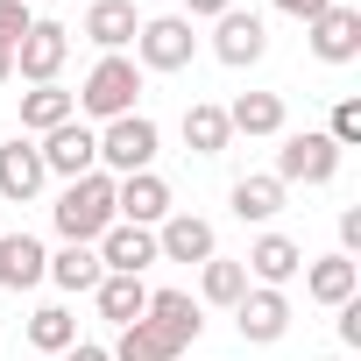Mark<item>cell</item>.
I'll list each match as a JSON object with an SVG mask.
<instances>
[{"mask_svg":"<svg viewBox=\"0 0 361 361\" xmlns=\"http://www.w3.org/2000/svg\"><path fill=\"white\" fill-rule=\"evenodd\" d=\"M106 227H114V177H106V170L71 177V185H64V199H57V234L92 248Z\"/></svg>","mask_w":361,"mask_h":361,"instance_id":"cell-1","label":"cell"},{"mask_svg":"<svg viewBox=\"0 0 361 361\" xmlns=\"http://www.w3.org/2000/svg\"><path fill=\"white\" fill-rule=\"evenodd\" d=\"M135 92H142V64H135V57H99L71 99H78V114H92V121H121V114H135Z\"/></svg>","mask_w":361,"mask_h":361,"instance_id":"cell-2","label":"cell"},{"mask_svg":"<svg viewBox=\"0 0 361 361\" xmlns=\"http://www.w3.org/2000/svg\"><path fill=\"white\" fill-rule=\"evenodd\" d=\"M333 170H340V149L319 135V128H305V135H283V149H276V185L290 192V185H333Z\"/></svg>","mask_w":361,"mask_h":361,"instance_id":"cell-3","label":"cell"},{"mask_svg":"<svg viewBox=\"0 0 361 361\" xmlns=\"http://www.w3.org/2000/svg\"><path fill=\"white\" fill-rule=\"evenodd\" d=\"M99 163L121 170V177L149 170V163H156V121H149V114H121V121H106V128H99Z\"/></svg>","mask_w":361,"mask_h":361,"instance_id":"cell-4","label":"cell"},{"mask_svg":"<svg viewBox=\"0 0 361 361\" xmlns=\"http://www.w3.org/2000/svg\"><path fill=\"white\" fill-rule=\"evenodd\" d=\"M192 50H199V36H192L185 15H156V22L135 29V57H142V71H185Z\"/></svg>","mask_w":361,"mask_h":361,"instance_id":"cell-5","label":"cell"},{"mask_svg":"<svg viewBox=\"0 0 361 361\" xmlns=\"http://www.w3.org/2000/svg\"><path fill=\"white\" fill-rule=\"evenodd\" d=\"M64 57H71V29H64V22H29V36L15 43V71H22L29 85H57Z\"/></svg>","mask_w":361,"mask_h":361,"instance_id":"cell-6","label":"cell"},{"mask_svg":"<svg viewBox=\"0 0 361 361\" xmlns=\"http://www.w3.org/2000/svg\"><path fill=\"white\" fill-rule=\"evenodd\" d=\"M114 220H128V227H163V220H170V185H163L156 170L114 177Z\"/></svg>","mask_w":361,"mask_h":361,"instance_id":"cell-7","label":"cell"},{"mask_svg":"<svg viewBox=\"0 0 361 361\" xmlns=\"http://www.w3.org/2000/svg\"><path fill=\"white\" fill-rule=\"evenodd\" d=\"M36 149H43V170H50V177H85V170H99V135H92L85 121L50 128Z\"/></svg>","mask_w":361,"mask_h":361,"instance_id":"cell-8","label":"cell"},{"mask_svg":"<svg viewBox=\"0 0 361 361\" xmlns=\"http://www.w3.org/2000/svg\"><path fill=\"white\" fill-rule=\"evenodd\" d=\"M92 248H99V269H106V276H142V269L156 262V227H128V220H114Z\"/></svg>","mask_w":361,"mask_h":361,"instance_id":"cell-9","label":"cell"},{"mask_svg":"<svg viewBox=\"0 0 361 361\" xmlns=\"http://www.w3.org/2000/svg\"><path fill=\"white\" fill-rule=\"evenodd\" d=\"M234 326H241V340L269 347V340H283V333H290V298H283V290H269V283H255V290H241Z\"/></svg>","mask_w":361,"mask_h":361,"instance_id":"cell-10","label":"cell"},{"mask_svg":"<svg viewBox=\"0 0 361 361\" xmlns=\"http://www.w3.org/2000/svg\"><path fill=\"white\" fill-rule=\"evenodd\" d=\"M262 50H269V29H262V15H241V8H227V15L213 22V57H220V64L248 71Z\"/></svg>","mask_w":361,"mask_h":361,"instance_id":"cell-11","label":"cell"},{"mask_svg":"<svg viewBox=\"0 0 361 361\" xmlns=\"http://www.w3.org/2000/svg\"><path fill=\"white\" fill-rule=\"evenodd\" d=\"M43 149L29 142V135H15L8 149H0V199H15V206H29L36 192H43Z\"/></svg>","mask_w":361,"mask_h":361,"instance_id":"cell-12","label":"cell"},{"mask_svg":"<svg viewBox=\"0 0 361 361\" xmlns=\"http://www.w3.org/2000/svg\"><path fill=\"white\" fill-rule=\"evenodd\" d=\"M156 262H213V227L199 213H170L156 227Z\"/></svg>","mask_w":361,"mask_h":361,"instance_id":"cell-13","label":"cell"},{"mask_svg":"<svg viewBox=\"0 0 361 361\" xmlns=\"http://www.w3.org/2000/svg\"><path fill=\"white\" fill-rule=\"evenodd\" d=\"M312 57L319 64H354L361 57V15L354 8H326L312 22Z\"/></svg>","mask_w":361,"mask_h":361,"instance_id":"cell-14","label":"cell"},{"mask_svg":"<svg viewBox=\"0 0 361 361\" xmlns=\"http://www.w3.org/2000/svg\"><path fill=\"white\" fill-rule=\"evenodd\" d=\"M142 319H149L177 354H185V347L199 340V326H206V319H199V305H192L185 290H149V312H142Z\"/></svg>","mask_w":361,"mask_h":361,"instance_id":"cell-15","label":"cell"},{"mask_svg":"<svg viewBox=\"0 0 361 361\" xmlns=\"http://www.w3.org/2000/svg\"><path fill=\"white\" fill-rule=\"evenodd\" d=\"M241 269H248L255 283H269V290H283V283H290V276L305 269V248H298L290 234H262V241L248 248V262H241Z\"/></svg>","mask_w":361,"mask_h":361,"instance_id":"cell-16","label":"cell"},{"mask_svg":"<svg viewBox=\"0 0 361 361\" xmlns=\"http://www.w3.org/2000/svg\"><path fill=\"white\" fill-rule=\"evenodd\" d=\"M135 29H142V22H135V0H92L78 36H85V43H99L106 57H121V43H135Z\"/></svg>","mask_w":361,"mask_h":361,"instance_id":"cell-17","label":"cell"},{"mask_svg":"<svg viewBox=\"0 0 361 361\" xmlns=\"http://www.w3.org/2000/svg\"><path fill=\"white\" fill-rule=\"evenodd\" d=\"M305 290H312L319 305H333V312H340V305L361 290V269H354V255H319V262L305 269Z\"/></svg>","mask_w":361,"mask_h":361,"instance_id":"cell-18","label":"cell"},{"mask_svg":"<svg viewBox=\"0 0 361 361\" xmlns=\"http://www.w3.org/2000/svg\"><path fill=\"white\" fill-rule=\"evenodd\" d=\"M64 121H78V99H71L64 85L22 92V128H29V135H50V128H64Z\"/></svg>","mask_w":361,"mask_h":361,"instance_id":"cell-19","label":"cell"},{"mask_svg":"<svg viewBox=\"0 0 361 361\" xmlns=\"http://www.w3.org/2000/svg\"><path fill=\"white\" fill-rule=\"evenodd\" d=\"M57 290H92L106 269H99V248H85V241H64L57 255H50V269H43Z\"/></svg>","mask_w":361,"mask_h":361,"instance_id":"cell-20","label":"cell"},{"mask_svg":"<svg viewBox=\"0 0 361 361\" xmlns=\"http://www.w3.org/2000/svg\"><path fill=\"white\" fill-rule=\"evenodd\" d=\"M92 298H99V312H106L114 326H135V319L149 312V283H142V276H99Z\"/></svg>","mask_w":361,"mask_h":361,"instance_id":"cell-21","label":"cell"},{"mask_svg":"<svg viewBox=\"0 0 361 361\" xmlns=\"http://www.w3.org/2000/svg\"><path fill=\"white\" fill-rule=\"evenodd\" d=\"M227 128L234 135H283V99L276 92H241L227 106Z\"/></svg>","mask_w":361,"mask_h":361,"instance_id":"cell-22","label":"cell"},{"mask_svg":"<svg viewBox=\"0 0 361 361\" xmlns=\"http://www.w3.org/2000/svg\"><path fill=\"white\" fill-rule=\"evenodd\" d=\"M185 142H192L199 156H220V149L234 142V128H227V106H206V99H192V106H185Z\"/></svg>","mask_w":361,"mask_h":361,"instance_id":"cell-23","label":"cell"},{"mask_svg":"<svg viewBox=\"0 0 361 361\" xmlns=\"http://www.w3.org/2000/svg\"><path fill=\"white\" fill-rule=\"evenodd\" d=\"M29 347H36V354H64V347H78V319H71L64 305H36V312H29Z\"/></svg>","mask_w":361,"mask_h":361,"instance_id":"cell-24","label":"cell"},{"mask_svg":"<svg viewBox=\"0 0 361 361\" xmlns=\"http://www.w3.org/2000/svg\"><path fill=\"white\" fill-rule=\"evenodd\" d=\"M234 213L241 220H276L283 213V185L262 170V177H234Z\"/></svg>","mask_w":361,"mask_h":361,"instance_id":"cell-25","label":"cell"},{"mask_svg":"<svg viewBox=\"0 0 361 361\" xmlns=\"http://www.w3.org/2000/svg\"><path fill=\"white\" fill-rule=\"evenodd\" d=\"M106 354H114V361H177V347H170V340H163V333H156L149 319L121 326V340H114Z\"/></svg>","mask_w":361,"mask_h":361,"instance_id":"cell-26","label":"cell"},{"mask_svg":"<svg viewBox=\"0 0 361 361\" xmlns=\"http://www.w3.org/2000/svg\"><path fill=\"white\" fill-rule=\"evenodd\" d=\"M199 269H206V276H199L206 305H241V290H248V269H241V262H220V255H213V262H199Z\"/></svg>","mask_w":361,"mask_h":361,"instance_id":"cell-27","label":"cell"},{"mask_svg":"<svg viewBox=\"0 0 361 361\" xmlns=\"http://www.w3.org/2000/svg\"><path fill=\"white\" fill-rule=\"evenodd\" d=\"M326 142H333V149H354V142H361V99H340V106H333Z\"/></svg>","mask_w":361,"mask_h":361,"instance_id":"cell-28","label":"cell"},{"mask_svg":"<svg viewBox=\"0 0 361 361\" xmlns=\"http://www.w3.org/2000/svg\"><path fill=\"white\" fill-rule=\"evenodd\" d=\"M29 36V8H22V0H0V50H15Z\"/></svg>","mask_w":361,"mask_h":361,"instance_id":"cell-29","label":"cell"},{"mask_svg":"<svg viewBox=\"0 0 361 361\" xmlns=\"http://www.w3.org/2000/svg\"><path fill=\"white\" fill-rule=\"evenodd\" d=\"M354 248H361V206L340 213V255H354Z\"/></svg>","mask_w":361,"mask_h":361,"instance_id":"cell-30","label":"cell"},{"mask_svg":"<svg viewBox=\"0 0 361 361\" xmlns=\"http://www.w3.org/2000/svg\"><path fill=\"white\" fill-rule=\"evenodd\" d=\"M340 340H347V347H361V298H347V305H340Z\"/></svg>","mask_w":361,"mask_h":361,"instance_id":"cell-31","label":"cell"},{"mask_svg":"<svg viewBox=\"0 0 361 361\" xmlns=\"http://www.w3.org/2000/svg\"><path fill=\"white\" fill-rule=\"evenodd\" d=\"M276 8H283V15H298V22H319L333 0H276Z\"/></svg>","mask_w":361,"mask_h":361,"instance_id":"cell-32","label":"cell"},{"mask_svg":"<svg viewBox=\"0 0 361 361\" xmlns=\"http://www.w3.org/2000/svg\"><path fill=\"white\" fill-rule=\"evenodd\" d=\"M0 290H15V234H0Z\"/></svg>","mask_w":361,"mask_h":361,"instance_id":"cell-33","label":"cell"},{"mask_svg":"<svg viewBox=\"0 0 361 361\" xmlns=\"http://www.w3.org/2000/svg\"><path fill=\"white\" fill-rule=\"evenodd\" d=\"M185 8H192V15H206V22H220V15L234 8V0H185ZM192 15H185V22H192Z\"/></svg>","mask_w":361,"mask_h":361,"instance_id":"cell-34","label":"cell"},{"mask_svg":"<svg viewBox=\"0 0 361 361\" xmlns=\"http://www.w3.org/2000/svg\"><path fill=\"white\" fill-rule=\"evenodd\" d=\"M64 361H114V354H106V347H85V340H78V347H64Z\"/></svg>","mask_w":361,"mask_h":361,"instance_id":"cell-35","label":"cell"},{"mask_svg":"<svg viewBox=\"0 0 361 361\" xmlns=\"http://www.w3.org/2000/svg\"><path fill=\"white\" fill-rule=\"evenodd\" d=\"M15 78V50H0V85H8Z\"/></svg>","mask_w":361,"mask_h":361,"instance_id":"cell-36","label":"cell"},{"mask_svg":"<svg viewBox=\"0 0 361 361\" xmlns=\"http://www.w3.org/2000/svg\"><path fill=\"white\" fill-rule=\"evenodd\" d=\"M319 361H340V354H319Z\"/></svg>","mask_w":361,"mask_h":361,"instance_id":"cell-37","label":"cell"},{"mask_svg":"<svg viewBox=\"0 0 361 361\" xmlns=\"http://www.w3.org/2000/svg\"><path fill=\"white\" fill-rule=\"evenodd\" d=\"M22 8H29V0H22Z\"/></svg>","mask_w":361,"mask_h":361,"instance_id":"cell-38","label":"cell"},{"mask_svg":"<svg viewBox=\"0 0 361 361\" xmlns=\"http://www.w3.org/2000/svg\"><path fill=\"white\" fill-rule=\"evenodd\" d=\"M85 8H92V0H85Z\"/></svg>","mask_w":361,"mask_h":361,"instance_id":"cell-39","label":"cell"}]
</instances>
